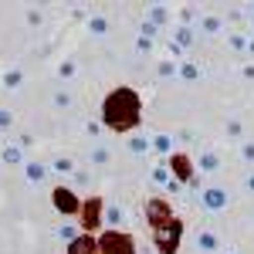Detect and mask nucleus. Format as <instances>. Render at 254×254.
<instances>
[{
    "mask_svg": "<svg viewBox=\"0 0 254 254\" xmlns=\"http://www.w3.org/2000/svg\"><path fill=\"white\" fill-rule=\"evenodd\" d=\"M105 119H109V126H116V129H129L139 119L136 95H132V92H116V95L109 98V105H105Z\"/></svg>",
    "mask_w": 254,
    "mask_h": 254,
    "instance_id": "1",
    "label": "nucleus"
},
{
    "mask_svg": "<svg viewBox=\"0 0 254 254\" xmlns=\"http://www.w3.org/2000/svg\"><path fill=\"white\" fill-rule=\"evenodd\" d=\"M55 200H58V210H68V214H71V210H78L75 196L68 193V190H58V193H55Z\"/></svg>",
    "mask_w": 254,
    "mask_h": 254,
    "instance_id": "3",
    "label": "nucleus"
},
{
    "mask_svg": "<svg viewBox=\"0 0 254 254\" xmlns=\"http://www.w3.org/2000/svg\"><path fill=\"white\" fill-rule=\"evenodd\" d=\"M203 200H207V207H210V210H217V207H224V200H227V196L220 193V190H210Z\"/></svg>",
    "mask_w": 254,
    "mask_h": 254,
    "instance_id": "4",
    "label": "nucleus"
},
{
    "mask_svg": "<svg viewBox=\"0 0 254 254\" xmlns=\"http://www.w3.org/2000/svg\"><path fill=\"white\" fill-rule=\"evenodd\" d=\"M176 231H180L176 224H173V227H163V231H159V248H163L166 254L176 248Z\"/></svg>",
    "mask_w": 254,
    "mask_h": 254,
    "instance_id": "2",
    "label": "nucleus"
},
{
    "mask_svg": "<svg viewBox=\"0 0 254 254\" xmlns=\"http://www.w3.org/2000/svg\"><path fill=\"white\" fill-rule=\"evenodd\" d=\"M149 217H153V220H163V217H166V207H163V203H159V200H153V203H149Z\"/></svg>",
    "mask_w": 254,
    "mask_h": 254,
    "instance_id": "5",
    "label": "nucleus"
}]
</instances>
